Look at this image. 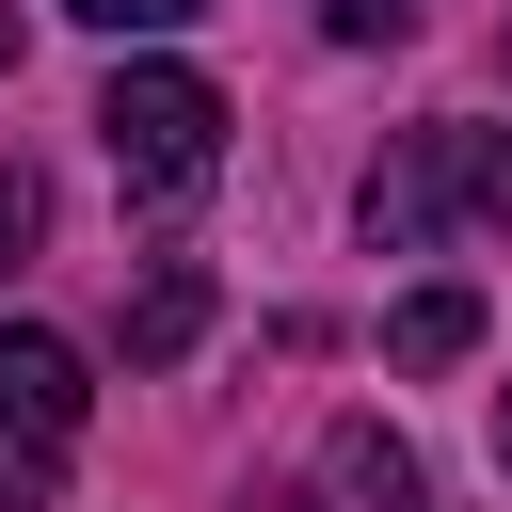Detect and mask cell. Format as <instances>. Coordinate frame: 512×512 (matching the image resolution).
Segmentation results:
<instances>
[{
  "label": "cell",
  "instance_id": "1",
  "mask_svg": "<svg viewBox=\"0 0 512 512\" xmlns=\"http://www.w3.org/2000/svg\"><path fill=\"white\" fill-rule=\"evenodd\" d=\"M368 240H384V256H432V240H512V128H480V112L400 128V144H384V176H368Z\"/></svg>",
  "mask_w": 512,
  "mask_h": 512
},
{
  "label": "cell",
  "instance_id": "2",
  "mask_svg": "<svg viewBox=\"0 0 512 512\" xmlns=\"http://www.w3.org/2000/svg\"><path fill=\"white\" fill-rule=\"evenodd\" d=\"M96 144H112V176H128L144 208H192V192L224 176V80H192V64H112Z\"/></svg>",
  "mask_w": 512,
  "mask_h": 512
},
{
  "label": "cell",
  "instance_id": "3",
  "mask_svg": "<svg viewBox=\"0 0 512 512\" xmlns=\"http://www.w3.org/2000/svg\"><path fill=\"white\" fill-rule=\"evenodd\" d=\"M80 416H96L80 352H64V336H32V320H0V512L64 496V464H80Z\"/></svg>",
  "mask_w": 512,
  "mask_h": 512
},
{
  "label": "cell",
  "instance_id": "4",
  "mask_svg": "<svg viewBox=\"0 0 512 512\" xmlns=\"http://www.w3.org/2000/svg\"><path fill=\"white\" fill-rule=\"evenodd\" d=\"M320 512H432V496H416V448H400L384 416H352V432L320 448Z\"/></svg>",
  "mask_w": 512,
  "mask_h": 512
},
{
  "label": "cell",
  "instance_id": "5",
  "mask_svg": "<svg viewBox=\"0 0 512 512\" xmlns=\"http://www.w3.org/2000/svg\"><path fill=\"white\" fill-rule=\"evenodd\" d=\"M192 336H208V272H192V256H160V272L128 288V368H176Z\"/></svg>",
  "mask_w": 512,
  "mask_h": 512
},
{
  "label": "cell",
  "instance_id": "6",
  "mask_svg": "<svg viewBox=\"0 0 512 512\" xmlns=\"http://www.w3.org/2000/svg\"><path fill=\"white\" fill-rule=\"evenodd\" d=\"M384 352H400V368H464V352H480V288H416V304L384 320Z\"/></svg>",
  "mask_w": 512,
  "mask_h": 512
},
{
  "label": "cell",
  "instance_id": "7",
  "mask_svg": "<svg viewBox=\"0 0 512 512\" xmlns=\"http://www.w3.org/2000/svg\"><path fill=\"white\" fill-rule=\"evenodd\" d=\"M32 240H48V176H32V160H0V272H16Z\"/></svg>",
  "mask_w": 512,
  "mask_h": 512
},
{
  "label": "cell",
  "instance_id": "8",
  "mask_svg": "<svg viewBox=\"0 0 512 512\" xmlns=\"http://www.w3.org/2000/svg\"><path fill=\"white\" fill-rule=\"evenodd\" d=\"M320 32H336V48H400V32H416V0H320Z\"/></svg>",
  "mask_w": 512,
  "mask_h": 512
},
{
  "label": "cell",
  "instance_id": "9",
  "mask_svg": "<svg viewBox=\"0 0 512 512\" xmlns=\"http://www.w3.org/2000/svg\"><path fill=\"white\" fill-rule=\"evenodd\" d=\"M64 16H96V32H176V16H208V0H64Z\"/></svg>",
  "mask_w": 512,
  "mask_h": 512
},
{
  "label": "cell",
  "instance_id": "10",
  "mask_svg": "<svg viewBox=\"0 0 512 512\" xmlns=\"http://www.w3.org/2000/svg\"><path fill=\"white\" fill-rule=\"evenodd\" d=\"M496 464H512V400H496Z\"/></svg>",
  "mask_w": 512,
  "mask_h": 512
},
{
  "label": "cell",
  "instance_id": "11",
  "mask_svg": "<svg viewBox=\"0 0 512 512\" xmlns=\"http://www.w3.org/2000/svg\"><path fill=\"white\" fill-rule=\"evenodd\" d=\"M0 64H16V16H0Z\"/></svg>",
  "mask_w": 512,
  "mask_h": 512
}]
</instances>
